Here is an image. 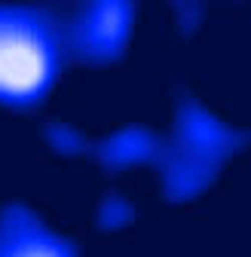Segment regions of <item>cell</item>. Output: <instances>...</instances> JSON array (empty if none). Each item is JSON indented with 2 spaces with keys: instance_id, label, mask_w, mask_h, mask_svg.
Wrapping results in <instances>:
<instances>
[{
  "instance_id": "6da1fadb",
  "label": "cell",
  "mask_w": 251,
  "mask_h": 257,
  "mask_svg": "<svg viewBox=\"0 0 251 257\" xmlns=\"http://www.w3.org/2000/svg\"><path fill=\"white\" fill-rule=\"evenodd\" d=\"M61 43L49 19L28 10H0V101L34 104L52 89Z\"/></svg>"
},
{
  "instance_id": "7a4b0ae2",
  "label": "cell",
  "mask_w": 251,
  "mask_h": 257,
  "mask_svg": "<svg viewBox=\"0 0 251 257\" xmlns=\"http://www.w3.org/2000/svg\"><path fill=\"white\" fill-rule=\"evenodd\" d=\"M0 257H71V248L43 233L25 211H10L0 220Z\"/></svg>"
}]
</instances>
